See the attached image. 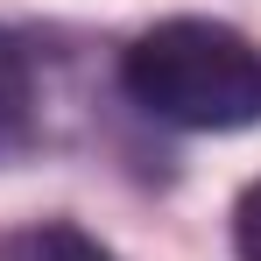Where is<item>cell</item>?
Instances as JSON below:
<instances>
[{
	"label": "cell",
	"instance_id": "obj_4",
	"mask_svg": "<svg viewBox=\"0 0 261 261\" xmlns=\"http://www.w3.org/2000/svg\"><path fill=\"white\" fill-rule=\"evenodd\" d=\"M233 247H240V261H261V184H247L233 205Z\"/></svg>",
	"mask_w": 261,
	"mask_h": 261
},
{
	"label": "cell",
	"instance_id": "obj_2",
	"mask_svg": "<svg viewBox=\"0 0 261 261\" xmlns=\"http://www.w3.org/2000/svg\"><path fill=\"white\" fill-rule=\"evenodd\" d=\"M29 134H36V78H29L21 43L0 29V163H7V155H21V148H29Z\"/></svg>",
	"mask_w": 261,
	"mask_h": 261
},
{
	"label": "cell",
	"instance_id": "obj_1",
	"mask_svg": "<svg viewBox=\"0 0 261 261\" xmlns=\"http://www.w3.org/2000/svg\"><path fill=\"white\" fill-rule=\"evenodd\" d=\"M120 78L141 113L191 134H226L261 120V43H247L226 21H205V14L141 29Z\"/></svg>",
	"mask_w": 261,
	"mask_h": 261
},
{
	"label": "cell",
	"instance_id": "obj_3",
	"mask_svg": "<svg viewBox=\"0 0 261 261\" xmlns=\"http://www.w3.org/2000/svg\"><path fill=\"white\" fill-rule=\"evenodd\" d=\"M0 261H120V254L99 247L78 226H64V219H43V226H21V233L0 247Z\"/></svg>",
	"mask_w": 261,
	"mask_h": 261
}]
</instances>
